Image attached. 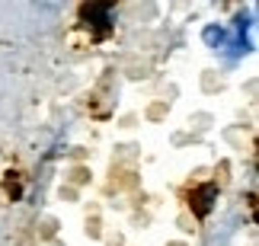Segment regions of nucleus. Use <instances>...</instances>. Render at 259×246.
Listing matches in <instances>:
<instances>
[{
  "label": "nucleus",
  "instance_id": "1",
  "mask_svg": "<svg viewBox=\"0 0 259 246\" xmlns=\"http://www.w3.org/2000/svg\"><path fill=\"white\" fill-rule=\"evenodd\" d=\"M214 199H218V189H214L211 182H208V185H198V189L189 195V202H192V208H195L198 218H208V211H211Z\"/></svg>",
  "mask_w": 259,
  "mask_h": 246
},
{
  "label": "nucleus",
  "instance_id": "2",
  "mask_svg": "<svg viewBox=\"0 0 259 246\" xmlns=\"http://www.w3.org/2000/svg\"><path fill=\"white\" fill-rule=\"evenodd\" d=\"M205 42H208V45L224 42V29H208V32H205Z\"/></svg>",
  "mask_w": 259,
  "mask_h": 246
}]
</instances>
